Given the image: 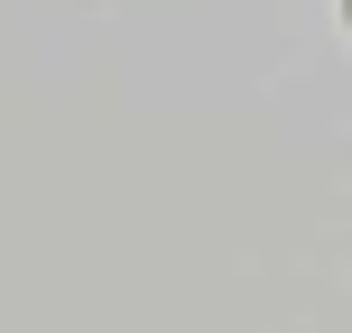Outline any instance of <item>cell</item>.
Listing matches in <instances>:
<instances>
[{"instance_id": "6da1fadb", "label": "cell", "mask_w": 352, "mask_h": 333, "mask_svg": "<svg viewBox=\"0 0 352 333\" xmlns=\"http://www.w3.org/2000/svg\"><path fill=\"white\" fill-rule=\"evenodd\" d=\"M343 28H352V0H343Z\"/></svg>"}]
</instances>
